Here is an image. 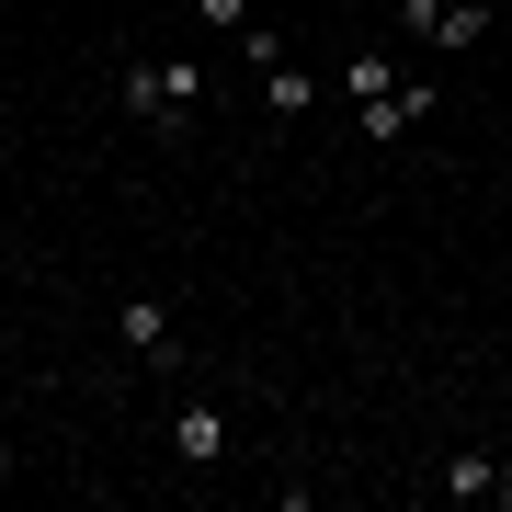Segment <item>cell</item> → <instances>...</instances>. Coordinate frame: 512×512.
Returning a JSON list of instances; mask_svg holds the SVG:
<instances>
[{
  "label": "cell",
  "instance_id": "obj_1",
  "mask_svg": "<svg viewBox=\"0 0 512 512\" xmlns=\"http://www.w3.org/2000/svg\"><path fill=\"white\" fill-rule=\"evenodd\" d=\"M126 114H148V137H194L205 69L194 57H126Z\"/></svg>",
  "mask_w": 512,
  "mask_h": 512
},
{
  "label": "cell",
  "instance_id": "obj_2",
  "mask_svg": "<svg viewBox=\"0 0 512 512\" xmlns=\"http://www.w3.org/2000/svg\"><path fill=\"white\" fill-rule=\"evenodd\" d=\"M239 57L262 69V114H274V126H296V114L319 103V69L296 57V35H285V23H239Z\"/></svg>",
  "mask_w": 512,
  "mask_h": 512
},
{
  "label": "cell",
  "instance_id": "obj_3",
  "mask_svg": "<svg viewBox=\"0 0 512 512\" xmlns=\"http://www.w3.org/2000/svg\"><path fill=\"white\" fill-rule=\"evenodd\" d=\"M160 444H171V467H217L228 444H239V421H228L217 387H183V399H171V421H160Z\"/></svg>",
  "mask_w": 512,
  "mask_h": 512
},
{
  "label": "cell",
  "instance_id": "obj_4",
  "mask_svg": "<svg viewBox=\"0 0 512 512\" xmlns=\"http://www.w3.org/2000/svg\"><path fill=\"white\" fill-rule=\"evenodd\" d=\"M421 114H444V103H433V80L399 69L376 103H353V137H365V148H399V137H421Z\"/></svg>",
  "mask_w": 512,
  "mask_h": 512
},
{
  "label": "cell",
  "instance_id": "obj_5",
  "mask_svg": "<svg viewBox=\"0 0 512 512\" xmlns=\"http://www.w3.org/2000/svg\"><path fill=\"white\" fill-rule=\"evenodd\" d=\"M114 342H126L148 376H183V319H171V296H126V308H114Z\"/></svg>",
  "mask_w": 512,
  "mask_h": 512
},
{
  "label": "cell",
  "instance_id": "obj_6",
  "mask_svg": "<svg viewBox=\"0 0 512 512\" xmlns=\"http://www.w3.org/2000/svg\"><path fill=\"white\" fill-rule=\"evenodd\" d=\"M410 35L421 46H444V57H456V46H478V35H490V0H410Z\"/></svg>",
  "mask_w": 512,
  "mask_h": 512
},
{
  "label": "cell",
  "instance_id": "obj_7",
  "mask_svg": "<svg viewBox=\"0 0 512 512\" xmlns=\"http://www.w3.org/2000/svg\"><path fill=\"white\" fill-rule=\"evenodd\" d=\"M433 501H501V456L490 444H456V456L433 467Z\"/></svg>",
  "mask_w": 512,
  "mask_h": 512
},
{
  "label": "cell",
  "instance_id": "obj_8",
  "mask_svg": "<svg viewBox=\"0 0 512 512\" xmlns=\"http://www.w3.org/2000/svg\"><path fill=\"white\" fill-rule=\"evenodd\" d=\"M387 80H399V57H387V46H365V57H342V103H376Z\"/></svg>",
  "mask_w": 512,
  "mask_h": 512
},
{
  "label": "cell",
  "instance_id": "obj_9",
  "mask_svg": "<svg viewBox=\"0 0 512 512\" xmlns=\"http://www.w3.org/2000/svg\"><path fill=\"white\" fill-rule=\"evenodd\" d=\"M194 23H205V35H239V23H251V0H194Z\"/></svg>",
  "mask_w": 512,
  "mask_h": 512
},
{
  "label": "cell",
  "instance_id": "obj_10",
  "mask_svg": "<svg viewBox=\"0 0 512 512\" xmlns=\"http://www.w3.org/2000/svg\"><path fill=\"white\" fill-rule=\"evenodd\" d=\"M501 501H512V456H501Z\"/></svg>",
  "mask_w": 512,
  "mask_h": 512
}]
</instances>
